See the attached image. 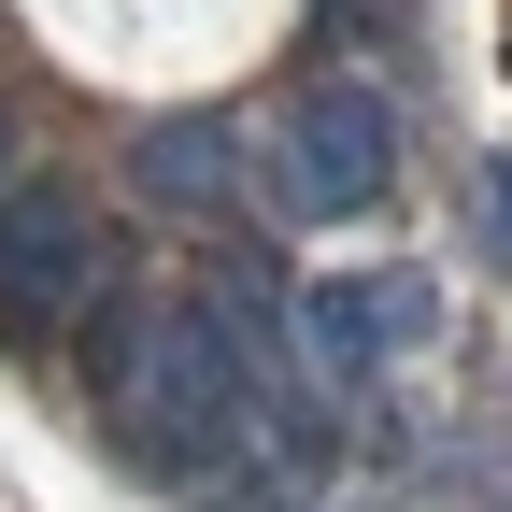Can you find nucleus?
Segmentation results:
<instances>
[{"instance_id":"1","label":"nucleus","mask_w":512,"mask_h":512,"mask_svg":"<svg viewBox=\"0 0 512 512\" xmlns=\"http://www.w3.org/2000/svg\"><path fill=\"white\" fill-rule=\"evenodd\" d=\"M100 427H114L128 470L185 484L214 441L271 427V413L242 399V370H228V342H214L200 299H143V313H114V328H100Z\"/></svg>"},{"instance_id":"2","label":"nucleus","mask_w":512,"mask_h":512,"mask_svg":"<svg viewBox=\"0 0 512 512\" xmlns=\"http://www.w3.org/2000/svg\"><path fill=\"white\" fill-rule=\"evenodd\" d=\"M384 185H399V114H384V86H356V72L299 86V100L271 114V143H256V200H271L285 228L370 214Z\"/></svg>"},{"instance_id":"3","label":"nucleus","mask_w":512,"mask_h":512,"mask_svg":"<svg viewBox=\"0 0 512 512\" xmlns=\"http://www.w3.org/2000/svg\"><path fill=\"white\" fill-rule=\"evenodd\" d=\"M86 299H100V200L29 171L0 200V342H57Z\"/></svg>"},{"instance_id":"4","label":"nucleus","mask_w":512,"mask_h":512,"mask_svg":"<svg viewBox=\"0 0 512 512\" xmlns=\"http://www.w3.org/2000/svg\"><path fill=\"white\" fill-rule=\"evenodd\" d=\"M427 271H328L299 299V356L328 370V384H356V370H384V356H413L427 342Z\"/></svg>"},{"instance_id":"5","label":"nucleus","mask_w":512,"mask_h":512,"mask_svg":"<svg viewBox=\"0 0 512 512\" xmlns=\"http://www.w3.org/2000/svg\"><path fill=\"white\" fill-rule=\"evenodd\" d=\"M242 171H256V143L228 128V100H214V114H143V128H128V185H143V214L214 228V214L242 200Z\"/></svg>"},{"instance_id":"6","label":"nucleus","mask_w":512,"mask_h":512,"mask_svg":"<svg viewBox=\"0 0 512 512\" xmlns=\"http://www.w3.org/2000/svg\"><path fill=\"white\" fill-rule=\"evenodd\" d=\"M15 185H29V157H15V114H0V200H15Z\"/></svg>"},{"instance_id":"7","label":"nucleus","mask_w":512,"mask_h":512,"mask_svg":"<svg viewBox=\"0 0 512 512\" xmlns=\"http://www.w3.org/2000/svg\"><path fill=\"white\" fill-rule=\"evenodd\" d=\"M484 512H512V498H484Z\"/></svg>"}]
</instances>
